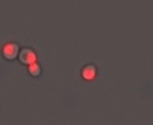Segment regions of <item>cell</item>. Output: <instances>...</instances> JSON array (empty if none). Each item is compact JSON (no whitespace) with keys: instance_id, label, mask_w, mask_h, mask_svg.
I'll list each match as a JSON object with an SVG mask.
<instances>
[{"instance_id":"3","label":"cell","mask_w":153,"mask_h":125,"mask_svg":"<svg viewBox=\"0 0 153 125\" xmlns=\"http://www.w3.org/2000/svg\"><path fill=\"white\" fill-rule=\"evenodd\" d=\"M96 74H97V70H96L94 65H87L85 68L82 70V77L85 80H92Z\"/></svg>"},{"instance_id":"1","label":"cell","mask_w":153,"mask_h":125,"mask_svg":"<svg viewBox=\"0 0 153 125\" xmlns=\"http://www.w3.org/2000/svg\"><path fill=\"white\" fill-rule=\"evenodd\" d=\"M3 55L7 60H13L19 55V46L16 42H8L3 47Z\"/></svg>"},{"instance_id":"2","label":"cell","mask_w":153,"mask_h":125,"mask_svg":"<svg viewBox=\"0 0 153 125\" xmlns=\"http://www.w3.org/2000/svg\"><path fill=\"white\" fill-rule=\"evenodd\" d=\"M18 59L21 62H23V64H27V65H32L36 62V52L31 50V49H22V51L19 52V56Z\"/></svg>"},{"instance_id":"4","label":"cell","mask_w":153,"mask_h":125,"mask_svg":"<svg viewBox=\"0 0 153 125\" xmlns=\"http://www.w3.org/2000/svg\"><path fill=\"white\" fill-rule=\"evenodd\" d=\"M28 73H30L32 77H38L41 74V66L38 65L37 62H35V64L28 66Z\"/></svg>"}]
</instances>
